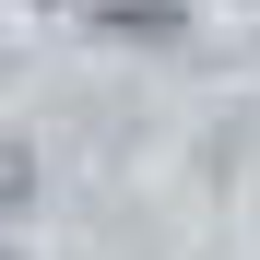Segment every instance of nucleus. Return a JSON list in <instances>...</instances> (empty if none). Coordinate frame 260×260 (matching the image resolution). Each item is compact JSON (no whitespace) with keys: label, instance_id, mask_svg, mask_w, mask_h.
Masks as SVG:
<instances>
[{"label":"nucleus","instance_id":"1","mask_svg":"<svg viewBox=\"0 0 260 260\" xmlns=\"http://www.w3.org/2000/svg\"><path fill=\"white\" fill-rule=\"evenodd\" d=\"M0 189H24V166H12V142H0Z\"/></svg>","mask_w":260,"mask_h":260}]
</instances>
